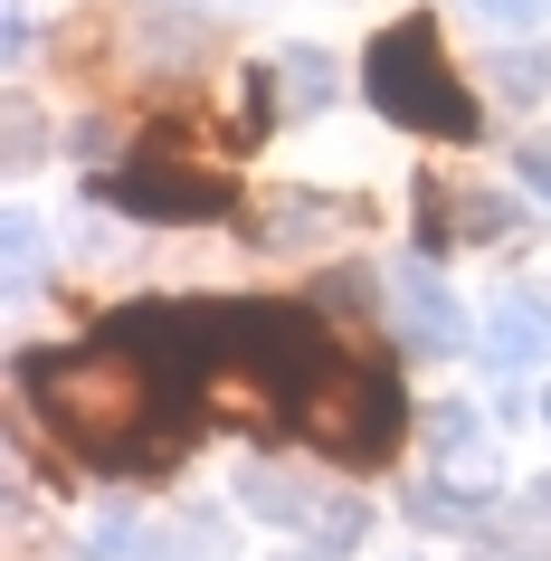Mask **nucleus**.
<instances>
[{
    "label": "nucleus",
    "instance_id": "obj_1",
    "mask_svg": "<svg viewBox=\"0 0 551 561\" xmlns=\"http://www.w3.org/2000/svg\"><path fill=\"white\" fill-rule=\"evenodd\" d=\"M20 400H30L87 467L162 476L181 457V447H162V438H181V419H172V400H162V381H152V362L124 353L115 333L87 343V353H30L20 362Z\"/></svg>",
    "mask_w": 551,
    "mask_h": 561
},
{
    "label": "nucleus",
    "instance_id": "obj_2",
    "mask_svg": "<svg viewBox=\"0 0 551 561\" xmlns=\"http://www.w3.org/2000/svg\"><path fill=\"white\" fill-rule=\"evenodd\" d=\"M361 95H371L380 124L428 134V144H475V134H485V105H475V87L447 67V38H437L428 10L390 20V30L361 48Z\"/></svg>",
    "mask_w": 551,
    "mask_h": 561
},
{
    "label": "nucleus",
    "instance_id": "obj_3",
    "mask_svg": "<svg viewBox=\"0 0 551 561\" xmlns=\"http://www.w3.org/2000/svg\"><path fill=\"white\" fill-rule=\"evenodd\" d=\"M295 438L314 447L323 467H343V476H371V467H390L400 457V438H409V400H400V371L390 362H361L352 353L333 381L295 410Z\"/></svg>",
    "mask_w": 551,
    "mask_h": 561
},
{
    "label": "nucleus",
    "instance_id": "obj_4",
    "mask_svg": "<svg viewBox=\"0 0 551 561\" xmlns=\"http://www.w3.org/2000/svg\"><path fill=\"white\" fill-rule=\"evenodd\" d=\"M95 201L124 209V219H162V229H200V219H229L238 191L229 172L209 162V152H181L172 134H144V144L124 152L115 172L95 181Z\"/></svg>",
    "mask_w": 551,
    "mask_h": 561
},
{
    "label": "nucleus",
    "instance_id": "obj_5",
    "mask_svg": "<svg viewBox=\"0 0 551 561\" xmlns=\"http://www.w3.org/2000/svg\"><path fill=\"white\" fill-rule=\"evenodd\" d=\"M238 504H248L257 524H276V533H314L323 552H343L352 533H361V514H352L343 495H323L314 476L276 467V457H248V467H238Z\"/></svg>",
    "mask_w": 551,
    "mask_h": 561
},
{
    "label": "nucleus",
    "instance_id": "obj_6",
    "mask_svg": "<svg viewBox=\"0 0 551 561\" xmlns=\"http://www.w3.org/2000/svg\"><path fill=\"white\" fill-rule=\"evenodd\" d=\"M532 219H523L504 191H475V181H418V248H457V238H475V248H504V238H523Z\"/></svg>",
    "mask_w": 551,
    "mask_h": 561
},
{
    "label": "nucleus",
    "instance_id": "obj_7",
    "mask_svg": "<svg viewBox=\"0 0 551 561\" xmlns=\"http://www.w3.org/2000/svg\"><path fill=\"white\" fill-rule=\"evenodd\" d=\"M371 229V201H333V191H276V209H248L257 248H314V238Z\"/></svg>",
    "mask_w": 551,
    "mask_h": 561
},
{
    "label": "nucleus",
    "instance_id": "obj_8",
    "mask_svg": "<svg viewBox=\"0 0 551 561\" xmlns=\"http://www.w3.org/2000/svg\"><path fill=\"white\" fill-rule=\"evenodd\" d=\"M428 447H437V485H457V495L494 504L504 457H494V438H485V419H475V410H437V419H428Z\"/></svg>",
    "mask_w": 551,
    "mask_h": 561
},
{
    "label": "nucleus",
    "instance_id": "obj_9",
    "mask_svg": "<svg viewBox=\"0 0 551 561\" xmlns=\"http://www.w3.org/2000/svg\"><path fill=\"white\" fill-rule=\"evenodd\" d=\"M266 77H276V105H286V115H323V105H333V95H343V67L323 58L314 38H286V48H276V67H266Z\"/></svg>",
    "mask_w": 551,
    "mask_h": 561
},
{
    "label": "nucleus",
    "instance_id": "obj_10",
    "mask_svg": "<svg viewBox=\"0 0 551 561\" xmlns=\"http://www.w3.org/2000/svg\"><path fill=\"white\" fill-rule=\"evenodd\" d=\"M551 353V305L542 296H494V314H485V362H542Z\"/></svg>",
    "mask_w": 551,
    "mask_h": 561
},
{
    "label": "nucleus",
    "instance_id": "obj_11",
    "mask_svg": "<svg viewBox=\"0 0 551 561\" xmlns=\"http://www.w3.org/2000/svg\"><path fill=\"white\" fill-rule=\"evenodd\" d=\"M400 305H409V343H418V353H466V314H457V296L437 286L428 266L400 276Z\"/></svg>",
    "mask_w": 551,
    "mask_h": 561
},
{
    "label": "nucleus",
    "instance_id": "obj_12",
    "mask_svg": "<svg viewBox=\"0 0 551 561\" xmlns=\"http://www.w3.org/2000/svg\"><path fill=\"white\" fill-rule=\"evenodd\" d=\"M514 181H523V191H532V201L551 209V124H542V134H523V144H514Z\"/></svg>",
    "mask_w": 551,
    "mask_h": 561
},
{
    "label": "nucleus",
    "instance_id": "obj_13",
    "mask_svg": "<svg viewBox=\"0 0 551 561\" xmlns=\"http://www.w3.org/2000/svg\"><path fill=\"white\" fill-rule=\"evenodd\" d=\"M38 276V229H30V209H10V286H30Z\"/></svg>",
    "mask_w": 551,
    "mask_h": 561
},
{
    "label": "nucleus",
    "instance_id": "obj_14",
    "mask_svg": "<svg viewBox=\"0 0 551 561\" xmlns=\"http://www.w3.org/2000/svg\"><path fill=\"white\" fill-rule=\"evenodd\" d=\"M323 305H361V314H371V305H380V286L361 276V266H333V276H323Z\"/></svg>",
    "mask_w": 551,
    "mask_h": 561
},
{
    "label": "nucleus",
    "instance_id": "obj_15",
    "mask_svg": "<svg viewBox=\"0 0 551 561\" xmlns=\"http://www.w3.org/2000/svg\"><path fill=\"white\" fill-rule=\"evenodd\" d=\"M466 10H485V20H504V30H532V20H551V0H466Z\"/></svg>",
    "mask_w": 551,
    "mask_h": 561
},
{
    "label": "nucleus",
    "instance_id": "obj_16",
    "mask_svg": "<svg viewBox=\"0 0 551 561\" xmlns=\"http://www.w3.org/2000/svg\"><path fill=\"white\" fill-rule=\"evenodd\" d=\"M542 419H551V390H542Z\"/></svg>",
    "mask_w": 551,
    "mask_h": 561
}]
</instances>
